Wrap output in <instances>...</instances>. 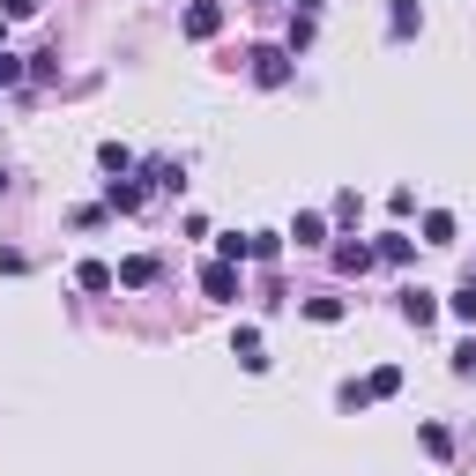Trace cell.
<instances>
[{
    "instance_id": "1",
    "label": "cell",
    "mask_w": 476,
    "mask_h": 476,
    "mask_svg": "<svg viewBox=\"0 0 476 476\" xmlns=\"http://www.w3.org/2000/svg\"><path fill=\"white\" fill-rule=\"evenodd\" d=\"M223 30V8L216 0H194V8H186V37H216Z\"/></svg>"
},
{
    "instance_id": "2",
    "label": "cell",
    "mask_w": 476,
    "mask_h": 476,
    "mask_svg": "<svg viewBox=\"0 0 476 476\" xmlns=\"http://www.w3.org/2000/svg\"><path fill=\"white\" fill-rule=\"evenodd\" d=\"M201 291H209V298H231V291H238V268H231V261H209V268H201Z\"/></svg>"
},
{
    "instance_id": "3",
    "label": "cell",
    "mask_w": 476,
    "mask_h": 476,
    "mask_svg": "<svg viewBox=\"0 0 476 476\" xmlns=\"http://www.w3.org/2000/svg\"><path fill=\"white\" fill-rule=\"evenodd\" d=\"M254 75H261V82H283V75H291V60H283L276 45H261V52H254Z\"/></svg>"
},
{
    "instance_id": "4",
    "label": "cell",
    "mask_w": 476,
    "mask_h": 476,
    "mask_svg": "<svg viewBox=\"0 0 476 476\" xmlns=\"http://www.w3.org/2000/svg\"><path fill=\"white\" fill-rule=\"evenodd\" d=\"M402 313L417 320V327H432V313H440V305H432V291H402Z\"/></svg>"
},
{
    "instance_id": "5",
    "label": "cell",
    "mask_w": 476,
    "mask_h": 476,
    "mask_svg": "<svg viewBox=\"0 0 476 476\" xmlns=\"http://www.w3.org/2000/svg\"><path fill=\"white\" fill-rule=\"evenodd\" d=\"M75 283H82V291H112V268H105V261H82Z\"/></svg>"
},
{
    "instance_id": "6",
    "label": "cell",
    "mask_w": 476,
    "mask_h": 476,
    "mask_svg": "<svg viewBox=\"0 0 476 476\" xmlns=\"http://www.w3.org/2000/svg\"><path fill=\"white\" fill-rule=\"evenodd\" d=\"M424 246H454V216H447V209L424 216Z\"/></svg>"
},
{
    "instance_id": "7",
    "label": "cell",
    "mask_w": 476,
    "mask_h": 476,
    "mask_svg": "<svg viewBox=\"0 0 476 476\" xmlns=\"http://www.w3.org/2000/svg\"><path fill=\"white\" fill-rule=\"evenodd\" d=\"M395 387H402V372H395V365H380V372H372V380H365V402H380V395H395Z\"/></svg>"
},
{
    "instance_id": "8",
    "label": "cell",
    "mask_w": 476,
    "mask_h": 476,
    "mask_svg": "<svg viewBox=\"0 0 476 476\" xmlns=\"http://www.w3.org/2000/svg\"><path fill=\"white\" fill-rule=\"evenodd\" d=\"M335 261L350 268V276H365V268H372V261H380V254H372V246H343V254H335Z\"/></svg>"
},
{
    "instance_id": "9",
    "label": "cell",
    "mask_w": 476,
    "mask_h": 476,
    "mask_svg": "<svg viewBox=\"0 0 476 476\" xmlns=\"http://www.w3.org/2000/svg\"><path fill=\"white\" fill-rule=\"evenodd\" d=\"M105 201H112L119 216H127V209H141V186H119V179H112V194H105Z\"/></svg>"
},
{
    "instance_id": "10",
    "label": "cell",
    "mask_w": 476,
    "mask_h": 476,
    "mask_svg": "<svg viewBox=\"0 0 476 476\" xmlns=\"http://www.w3.org/2000/svg\"><path fill=\"white\" fill-rule=\"evenodd\" d=\"M454 320H476V283H469L462 298H454Z\"/></svg>"
},
{
    "instance_id": "11",
    "label": "cell",
    "mask_w": 476,
    "mask_h": 476,
    "mask_svg": "<svg viewBox=\"0 0 476 476\" xmlns=\"http://www.w3.org/2000/svg\"><path fill=\"white\" fill-rule=\"evenodd\" d=\"M0 8H8V15H37V0H0Z\"/></svg>"
},
{
    "instance_id": "12",
    "label": "cell",
    "mask_w": 476,
    "mask_h": 476,
    "mask_svg": "<svg viewBox=\"0 0 476 476\" xmlns=\"http://www.w3.org/2000/svg\"><path fill=\"white\" fill-rule=\"evenodd\" d=\"M15 75H23V68H15V52H0V82H15Z\"/></svg>"
}]
</instances>
